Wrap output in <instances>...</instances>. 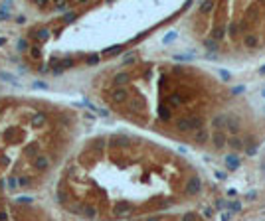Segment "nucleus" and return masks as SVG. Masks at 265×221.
<instances>
[{
  "label": "nucleus",
  "mask_w": 265,
  "mask_h": 221,
  "mask_svg": "<svg viewBox=\"0 0 265 221\" xmlns=\"http://www.w3.org/2000/svg\"><path fill=\"white\" fill-rule=\"evenodd\" d=\"M127 97H129V91L125 87H115V89H113V93H111V99L115 101V103H123Z\"/></svg>",
  "instance_id": "nucleus-1"
},
{
  "label": "nucleus",
  "mask_w": 265,
  "mask_h": 221,
  "mask_svg": "<svg viewBox=\"0 0 265 221\" xmlns=\"http://www.w3.org/2000/svg\"><path fill=\"white\" fill-rule=\"evenodd\" d=\"M131 81V73L129 71H119L115 77H113V83H115V87H123L125 83Z\"/></svg>",
  "instance_id": "nucleus-2"
},
{
  "label": "nucleus",
  "mask_w": 265,
  "mask_h": 221,
  "mask_svg": "<svg viewBox=\"0 0 265 221\" xmlns=\"http://www.w3.org/2000/svg\"><path fill=\"white\" fill-rule=\"evenodd\" d=\"M48 164H50V162H48V158H44V156H36L34 166H36V168L40 170V172H44V170L48 168Z\"/></svg>",
  "instance_id": "nucleus-3"
},
{
  "label": "nucleus",
  "mask_w": 265,
  "mask_h": 221,
  "mask_svg": "<svg viewBox=\"0 0 265 221\" xmlns=\"http://www.w3.org/2000/svg\"><path fill=\"white\" fill-rule=\"evenodd\" d=\"M44 122H46V115L44 113H36V115L32 117V125L34 126H42Z\"/></svg>",
  "instance_id": "nucleus-4"
},
{
  "label": "nucleus",
  "mask_w": 265,
  "mask_h": 221,
  "mask_svg": "<svg viewBox=\"0 0 265 221\" xmlns=\"http://www.w3.org/2000/svg\"><path fill=\"white\" fill-rule=\"evenodd\" d=\"M0 77L4 79V81H8V83H12V85H18V81H16V77L12 73H6V71H0Z\"/></svg>",
  "instance_id": "nucleus-5"
},
{
  "label": "nucleus",
  "mask_w": 265,
  "mask_h": 221,
  "mask_svg": "<svg viewBox=\"0 0 265 221\" xmlns=\"http://www.w3.org/2000/svg\"><path fill=\"white\" fill-rule=\"evenodd\" d=\"M99 55H97V53H93V55H87L85 57V65H95V63H99Z\"/></svg>",
  "instance_id": "nucleus-6"
},
{
  "label": "nucleus",
  "mask_w": 265,
  "mask_h": 221,
  "mask_svg": "<svg viewBox=\"0 0 265 221\" xmlns=\"http://www.w3.org/2000/svg\"><path fill=\"white\" fill-rule=\"evenodd\" d=\"M38 152V144H28V146L24 148V154L26 156H34Z\"/></svg>",
  "instance_id": "nucleus-7"
},
{
  "label": "nucleus",
  "mask_w": 265,
  "mask_h": 221,
  "mask_svg": "<svg viewBox=\"0 0 265 221\" xmlns=\"http://www.w3.org/2000/svg\"><path fill=\"white\" fill-rule=\"evenodd\" d=\"M121 50H123V46H111V47L105 50V55H115V53H119Z\"/></svg>",
  "instance_id": "nucleus-8"
},
{
  "label": "nucleus",
  "mask_w": 265,
  "mask_h": 221,
  "mask_svg": "<svg viewBox=\"0 0 265 221\" xmlns=\"http://www.w3.org/2000/svg\"><path fill=\"white\" fill-rule=\"evenodd\" d=\"M36 36H38V38H40V40H42V42H46V40H48V38H50V30H48V28H42V30H40V32H38V34H36Z\"/></svg>",
  "instance_id": "nucleus-9"
},
{
  "label": "nucleus",
  "mask_w": 265,
  "mask_h": 221,
  "mask_svg": "<svg viewBox=\"0 0 265 221\" xmlns=\"http://www.w3.org/2000/svg\"><path fill=\"white\" fill-rule=\"evenodd\" d=\"M73 65V59L69 57V59H62L59 61V69H67V67H71Z\"/></svg>",
  "instance_id": "nucleus-10"
},
{
  "label": "nucleus",
  "mask_w": 265,
  "mask_h": 221,
  "mask_svg": "<svg viewBox=\"0 0 265 221\" xmlns=\"http://www.w3.org/2000/svg\"><path fill=\"white\" fill-rule=\"evenodd\" d=\"M28 40H18V51H26L28 50Z\"/></svg>",
  "instance_id": "nucleus-11"
},
{
  "label": "nucleus",
  "mask_w": 265,
  "mask_h": 221,
  "mask_svg": "<svg viewBox=\"0 0 265 221\" xmlns=\"http://www.w3.org/2000/svg\"><path fill=\"white\" fill-rule=\"evenodd\" d=\"M10 8H12V4H10V2H4V4H2V6H0V12H4V14H8V12H10Z\"/></svg>",
  "instance_id": "nucleus-12"
},
{
  "label": "nucleus",
  "mask_w": 265,
  "mask_h": 221,
  "mask_svg": "<svg viewBox=\"0 0 265 221\" xmlns=\"http://www.w3.org/2000/svg\"><path fill=\"white\" fill-rule=\"evenodd\" d=\"M30 50H32V57H34V59H40V55H42L40 47H30Z\"/></svg>",
  "instance_id": "nucleus-13"
},
{
  "label": "nucleus",
  "mask_w": 265,
  "mask_h": 221,
  "mask_svg": "<svg viewBox=\"0 0 265 221\" xmlns=\"http://www.w3.org/2000/svg\"><path fill=\"white\" fill-rule=\"evenodd\" d=\"M73 20H75V12H67L63 16V22H73Z\"/></svg>",
  "instance_id": "nucleus-14"
},
{
  "label": "nucleus",
  "mask_w": 265,
  "mask_h": 221,
  "mask_svg": "<svg viewBox=\"0 0 265 221\" xmlns=\"http://www.w3.org/2000/svg\"><path fill=\"white\" fill-rule=\"evenodd\" d=\"M18 184L22 186V188H26V186H30V180H28V178H18Z\"/></svg>",
  "instance_id": "nucleus-15"
},
{
  "label": "nucleus",
  "mask_w": 265,
  "mask_h": 221,
  "mask_svg": "<svg viewBox=\"0 0 265 221\" xmlns=\"http://www.w3.org/2000/svg\"><path fill=\"white\" fill-rule=\"evenodd\" d=\"M34 89H48V83H42V81H36V83H34Z\"/></svg>",
  "instance_id": "nucleus-16"
},
{
  "label": "nucleus",
  "mask_w": 265,
  "mask_h": 221,
  "mask_svg": "<svg viewBox=\"0 0 265 221\" xmlns=\"http://www.w3.org/2000/svg\"><path fill=\"white\" fill-rule=\"evenodd\" d=\"M6 219H8L6 211H4V209H0V221H6Z\"/></svg>",
  "instance_id": "nucleus-17"
},
{
  "label": "nucleus",
  "mask_w": 265,
  "mask_h": 221,
  "mask_svg": "<svg viewBox=\"0 0 265 221\" xmlns=\"http://www.w3.org/2000/svg\"><path fill=\"white\" fill-rule=\"evenodd\" d=\"M8 18V14H4V12H0V20H6Z\"/></svg>",
  "instance_id": "nucleus-18"
},
{
  "label": "nucleus",
  "mask_w": 265,
  "mask_h": 221,
  "mask_svg": "<svg viewBox=\"0 0 265 221\" xmlns=\"http://www.w3.org/2000/svg\"><path fill=\"white\" fill-rule=\"evenodd\" d=\"M4 44H6V38H0V47H2Z\"/></svg>",
  "instance_id": "nucleus-19"
}]
</instances>
